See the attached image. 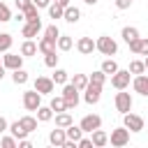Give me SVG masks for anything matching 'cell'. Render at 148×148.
Instances as JSON below:
<instances>
[{"instance_id": "1", "label": "cell", "mask_w": 148, "mask_h": 148, "mask_svg": "<svg viewBox=\"0 0 148 148\" xmlns=\"http://www.w3.org/2000/svg\"><path fill=\"white\" fill-rule=\"evenodd\" d=\"M95 51H99L102 56H116V53H118V44H116L113 37L99 35V37L95 39Z\"/></svg>"}, {"instance_id": "2", "label": "cell", "mask_w": 148, "mask_h": 148, "mask_svg": "<svg viewBox=\"0 0 148 148\" xmlns=\"http://www.w3.org/2000/svg\"><path fill=\"white\" fill-rule=\"evenodd\" d=\"M109 143H111V146H116V148H123V146H127V143H130V130H127L125 125H123V127H116V130H111Z\"/></svg>"}, {"instance_id": "3", "label": "cell", "mask_w": 148, "mask_h": 148, "mask_svg": "<svg viewBox=\"0 0 148 148\" xmlns=\"http://www.w3.org/2000/svg\"><path fill=\"white\" fill-rule=\"evenodd\" d=\"M79 92H81V90H76L69 81L62 83V97H65V102H67V111H72V109L79 106Z\"/></svg>"}, {"instance_id": "4", "label": "cell", "mask_w": 148, "mask_h": 148, "mask_svg": "<svg viewBox=\"0 0 148 148\" xmlns=\"http://www.w3.org/2000/svg\"><path fill=\"white\" fill-rule=\"evenodd\" d=\"M130 79H132L130 69H118V72L111 74V86H113L116 90H125V88L130 86Z\"/></svg>"}, {"instance_id": "5", "label": "cell", "mask_w": 148, "mask_h": 148, "mask_svg": "<svg viewBox=\"0 0 148 148\" xmlns=\"http://www.w3.org/2000/svg\"><path fill=\"white\" fill-rule=\"evenodd\" d=\"M23 106H25V111H37L42 106V95L35 88L32 90H25L23 92Z\"/></svg>"}, {"instance_id": "6", "label": "cell", "mask_w": 148, "mask_h": 148, "mask_svg": "<svg viewBox=\"0 0 148 148\" xmlns=\"http://www.w3.org/2000/svg\"><path fill=\"white\" fill-rule=\"evenodd\" d=\"M123 125L130 132H141L143 130V118L136 116V113H132V111H127V113H123Z\"/></svg>"}, {"instance_id": "7", "label": "cell", "mask_w": 148, "mask_h": 148, "mask_svg": "<svg viewBox=\"0 0 148 148\" xmlns=\"http://www.w3.org/2000/svg\"><path fill=\"white\" fill-rule=\"evenodd\" d=\"M132 104H134V99H132L130 92H125V90H118V92H116V109H118L120 113L132 111Z\"/></svg>"}, {"instance_id": "8", "label": "cell", "mask_w": 148, "mask_h": 148, "mask_svg": "<svg viewBox=\"0 0 148 148\" xmlns=\"http://www.w3.org/2000/svg\"><path fill=\"white\" fill-rule=\"evenodd\" d=\"M79 127L83 130V134L88 132H92V130H97V127H102V118L97 116V113H88V116H83L81 118V123H79Z\"/></svg>"}, {"instance_id": "9", "label": "cell", "mask_w": 148, "mask_h": 148, "mask_svg": "<svg viewBox=\"0 0 148 148\" xmlns=\"http://www.w3.org/2000/svg\"><path fill=\"white\" fill-rule=\"evenodd\" d=\"M99 97H102V86L88 81V86H86V90H83V99H86V104H97Z\"/></svg>"}, {"instance_id": "10", "label": "cell", "mask_w": 148, "mask_h": 148, "mask_svg": "<svg viewBox=\"0 0 148 148\" xmlns=\"http://www.w3.org/2000/svg\"><path fill=\"white\" fill-rule=\"evenodd\" d=\"M2 65H5V69H9V72H14V69H18V67H23V56H18V53H5L2 56Z\"/></svg>"}, {"instance_id": "11", "label": "cell", "mask_w": 148, "mask_h": 148, "mask_svg": "<svg viewBox=\"0 0 148 148\" xmlns=\"http://www.w3.org/2000/svg\"><path fill=\"white\" fill-rule=\"evenodd\" d=\"M53 88H56V83L51 76H37L35 79V90L39 95H49V92H53Z\"/></svg>"}, {"instance_id": "12", "label": "cell", "mask_w": 148, "mask_h": 148, "mask_svg": "<svg viewBox=\"0 0 148 148\" xmlns=\"http://www.w3.org/2000/svg\"><path fill=\"white\" fill-rule=\"evenodd\" d=\"M132 88H134V92H139L141 97H148V76H146V74H134Z\"/></svg>"}, {"instance_id": "13", "label": "cell", "mask_w": 148, "mask_h": 148, "mask_svg": "<svg viewBox=\"0 0 148 148\" xmlns=\"http://www.w3.org/2000/svg\"><path fill=\"white\" fill-rule=\"evenodd\" d=\"M76 51H79L81 56H92V51H95V39H92V37H79Z\"/></svg>"}, {"instance_id": "14", "label": "cell", "mask_w": 148, "mask_h": 148, "mask_svg": "<svg viewBox=\"0 0 148 148\" xmlns=\"http://www.w3.org/2000/svg\"><path fill=\"white\" fill-rule=\"evenodd\" d=\"M67 141V134H65V127H56L49 132V143L56 146V148H62V143Z\"/></svg>"}, {"instance_id": "15", "label": "cell", "mask_w": 148, "mask_h": 148, "mask_svg": "<svg viewBox=\"0 0 148 148\" xmlns=\"http://www.w3.org/2000/svg\"><path fill=\"white\" fill-rule=\"evenodd\" d=\"M90 141H92V146H95V148H104V146L109 143V134H106L104 130H99V127H97V130H92V132H90Z\"/></svg>"}, {"instance_id": "16", "label": "cell", "mask_w": 148, "mask_h": 148, "mask_svg": "<svg viewBox=\"0 0 148 148\" xmlns=\"http://www.w3.org/2000/svg\"><path fill=\"white\" fill-rule=\"evenodd\" d=\"M39 30H42V21H37V23L25 21V25L21 28V35H23L25 39H32V37H37V35H39Z\"/></svg>"}, {"instance_id": "17", "label": "cell", "mask_w": 148, "mask_h": 148, "mask_svg": "<svg viewBox=\"0 0 148 148\" xmlns=\"http://www.w3.org/2000/svg\"><path fill=\"white\" fill-rule=\"evenodd\" d=\"M62 18H65L67 23H79V18H81V9H79V7L67 5V7H65V12H62Z\"/></svg>"}, {"instance_id": "18", "label": "cell", "mask_w": 148, "mask_h": 148, "mask_svg": "<svg viewBox=\"0 0 148 148\" xmlns=\"http://www.w3.org/2000/svg\"><path fill=\"white\" fill-rule=\"evenodd\" d=\"M58 46H56V39H49V37H42L39 42H37V51L39 53H51V51H56Z\"/></svg>"}, {"instance_id": "19", "label": "cell", "mask_w": 148, "mask_h": 148, "mask_svg": "<svg viewBox=\"0 0 148 148\" xmlns=\"http://www.w3.org/2000/svg\"><path fill=\"white\" fill-rule=\"evenodd\" d=\"M21 14H23V21H30V23H37V21H42V18H39V9H37L35 5L25 7Z\"/></svg>"}, {"instance_id": "20", "label": "cell", "mask_w": 148, "mask_h": 148, "mask_svg": "<svg viewBox=\"0 0 148 148\" xmlns=\"http://www.w3.org/2000/svg\"><path fill=\"white\" fill-rule=\"evenodd\" d=\"M53 118H56V127H69V125L74 123L69 111H60V113H56Z\"/></svg>"}, {"instance_id": "21", "label": "cell", "mask_w": 148, "mask_h": 148, "mask_svg": "<svg viewBox=\"0 0 148 148\" xmlns=\"http://www.w3.org/2000/svg\"><path fill=\"white\" fill-rule=\"evenodd\" d=\"M21 56H23V58H30V56H37V44H35L32 39H25V42L21 44Z\"/></svg>"}, {"instance_id": "22", "label": "cell", "mask_w": 148, "mask_h": 148, "mask_svg": "<svg viewBox=\"0 0 148 148\" xmlns=\"http://www.w3.org/2000/svg\"><path fill=\"white\" fill-rule=\"evenodd\" d=\"M28 79H30V76H28V72H25L23 67H18V69H14V72H12V81H14L16 86H25V83H28Z\"/></svg>"}, {"instance_id": "23", "label": "cell", "mask_w": 148, "mask_h": 148, "mask_svg": "<svg viewBox=\"0 0 148 148\" xmlns=\"http://www.w3.org/2000/svg\"><path fill=\"white\" fill-rule=\"evenodd\" d=\"M9 132H12V136H16V139H25V136H28V130L21 125V120H14V123L9 125Z\"/></svg>"}, {"instance_id": "24", "label": "cell", "mask_w": 148, "mask_h": 148, "mask_svg": "<svg viewBox=\"0 0 148 148\" xmlns=\"http://www.w3.org/2000/svg\"><path fill=\"white\" fill-rule=\"evenodd\" d=\"M51 79H53V83L62 86V83H67V81H69V74H67L65 69H60V67H53V74H51Z\"/></svg>"}, {"instance_id": "25", "label": "cell", "mask_w": 148, "mask_h": 148, "mask_svg": "<svg viewBox=\"0 0 148 148\" xmlns=\"http://www.w3.org/2000/svg\"><path fill=\"white\" fill-rule=\"evenodd\" d=\"M69 83H72L76 90H81V92H83V90H86V86H88V74H74Z\"/></svg>"}, {"instance_id": "26", "label": "cell", "mask_w": 148, "mask_h": 148, "mask_svg": "<svg viewBox=\"0 0 148 148\" xmlns=\"http://www.w3.org/2000/svg\"><path fill=\"white\" fill-rule=\"evenodd\" d=\"M53 116H56V113H53L51 106H39V109H37V120H39V123H49V120H53Z\"/></svg>"}, {"instance_id": "27", "label": "cell", "mask_w": 148, "mask_h": 148, "mask_svg": "<svg viewBox=\"0 0 148 148\" xmlns=\"http://www.w3.org/2000/svg\"><path fill=\"white\" fill-rule=\"evenodd\" d=\"M56 46H58L60 51H69V49L74 46V39H72L69 35H60V37L56 39Z\"/></svg>"}, {"instance_id": "28", "label": "cell", "mask_w": 148, "mask_h": 148, "mask_svg": "<svg viewBox=\"0 0 148 148\" xmlns=\"http://www.w3.org/2000/svg\"><path fill=\"white\" fill-rule=\"evenodd\" d=\"M49 106L53 109V113H60V111H67V102H65V97H62V95H58V97H53Z\"/></svg>"}, {"instance_id": "29", "label": "cell", "mask_w": 148, "mask_h": 148, "mask_svg": "<svg viewBox=\"0 0 148 148\" xmlns=\"http://www.w3.org/2000/svg\"><path fill=\"white\" fill-rule=\"evenodd\" d=\"M18 120H21V125L28 130V134H30V132H35V130H37V123H39L35 116H21Z\"/></svg>"}, {"instance_id": "30", "label": "cell", "mask_w": 148, "mask_h": 148, "mask_svg": "<svg viewBox=\"0 0 148 148\" xmlns=\"http://www.w3.org/2000/svg\"><path fill=\"white\" fill-rule=\"evenodd\" d=\"M65 134H67V139H72V141H79L81 136H83V130L79 127V125H69V127H65Z\"/></svg>"}, {"instance_id": "31", "label": "cell", "mask_w": 148, "mask_h": 148, "mask_svg": "<svg viewBox=\"0 0 148 148\" xmlns=\"http://www.w3.org/2000/svg\"><path fill=\"white\" fill-rule=\"evenodd\" d=\"M12 44H14L12 35H9V32H0V53H7V51L12 49Z\"/></svg>"}, {"instance_id": "32", "label": "cell", "mask_w": 148, "mask_h": 148, "mask_svg": "<svg viewBox=\"0 0 148 148\" xmlns=\"http://www.w3.org/2000/svg\"><path fill=\"white\" fill-rule=\"evenodd\" d=\"M120 35H123V39H125V42H132V39H136V37H139V30H136L134 25H125V28L120 30Z\"/></svg>"}, {"instance_id": "33", "label": "cell", "mask_w": 148, "mask_h": 148, "mask_svg": "<svg viewBox=\"0 0 148 148\" xmlns=\"http://www.w3.org/2000/svg\"><path fill=\"white\" fill-rule=\"evenodd\" d=\"M99 69H102V72L109 76V74H113V72H118V62H116L113 58H106V60L102 62V67H99Z\"/></svg>"}, {"instance_id": "34", "label": "cell", "mask_w": 148, "mask_h": 148, "mask_svg": "<svg viewBox=\"0 0 148 148\" xmlns=\"http://www.w3.org/2000/svg\"><path fill=\"white\" fill-rule=\"evenodd\" d=\"M62 12H65V7L51 0V5H49V16H51V18H62Z\"/></svg>"}, {"instance_id": "35", "label": "cell", "mask_w": 148, "mask_h": 148, "mask_svg": "<svg viewBox=\"0 0 148 148\" xmlns=\"http://www.w3.org/2000/svg\"><path fill=\"white\" fill-rule=\"evenodd\" d=\"M146 72V65H143V60H132L130 62V74L134 76V74H143Z\"/></svg>"}, {"instance_id": "36", "label": "cell", "mask_w": 148, "mask_h": 148, "mask_svg": "<svg viewBox=\"0 0 148 148\" xmlns=\"http://www.w3.org/2000/svg\"><path fill=\"white\" fill-rule=\"evenodd\" d=\"M88 81H90V83H97V86H104V83H106V74H104L102 69H99V72H92V74L88 76Z\"/></svg>"}, {"instance_id": "37", "label": "cell", "mask_w": 148, "mask_h": 148, "mask_svg": "<svg viewBox=\"0 0 148 148\" xmlns=\"http://www.w3.org/2000/svg\"><path fill=\"white\" fill-rule=\"evenodd\" d=\"M44 37H49V39H58V37H60V30H58V25H56V23L46 25V28H44Z\"/></svg>"}, {"instance_id": "38", "label": "cell", "mask_w": 148, "mask_h": 148, "mask_svg": "<svg viewBox=\"0 0 148 148\" xmlns=\"http://www.w3.org/2000/svg\"><path fill=\"white\" fill-rule=\"evenodd\" d=\"M58 58H60V56H56V51H51V53H44V65L53 69V67H58Z\"/></svg>"}, {"instance_id": "39", "label": "cell", "mask_w": 148, "mask_h": 148, "mask_svg": "<svg viewBox=\"0 0 148 148\" xmlns=\"http://www.w3.org/2000/svg\"><path fill=\"white\" fill-rule=\"evenodd\" d=\"M0 21L5 23V21H12V9L5 5V2H0Z\"/></svg>"}, {"instance_id": "40", "label": "cell", "mask_w": 148, "mask_h": 148, "mask_svg": "<svg viewBox=\"0 0 148 148\" xmlns=\"http://www.w3.org/2000/svg\"><path fill=\"white\" fill-rule=\"evenodd\" d=\"M0 143H2V148H16L18 146V139L16 136H2Z\"/></svg>"}, {"instance_id": "41", "label": "cell", "mask_w": 148, "mask_h": 148, "mask_svg": "<svg viewBox=\"0 0 148 148\" xmlns=\"http://www.w3.org/2000/svg\"><path fill=\"white\" fill-rule=\"evenodd\" d=\"M139 56H148V37H139Z\"/></svg>"}, {"instance_id": "42", "label": "cell", "mask_w": 148, "mask_h": 148, "mask_svg": "<svg viewBox=\"0 0 148 148\" xmlns=\"http://www.w3.org/2000/svg\"><path fill=\"white\" fill-rule=\"evenodd\" d=\"M76 148H92V141H90V136H81V139L76 141Z\"/></svg>"}, {"instance_id": "43", "label": "cell", "mask_w": 148, "mask_h": 148, "mask_svg": "<svg viewBox=\"0 0 148 148\" xmlns=\"http://www.w3.org/2000/svg\"><path fill=\"white\" fill-rule=\"evenodd\" d=\"M14 5H16V9H18V12H23L25 7H30V5H32V0H14Z\"/></svg>"}, {"instance_id": "44", "label": "cell", "mask_w": 148, "mask_h": 148, "mask_svg": "<svg viewBox=\"0 0 148 148\" xmlns=\"http://www.w3.org/2000/svg\"><path fill=\"white\" fill-rule=\"evenodd\" d=\"M132 2H134V0H116V7H118V9H130Z\"/></svg>"}, {"instance_id": "45", "label": "cell", "mask_w": 148, "mask_h": 148, "mask_svg": "<svg viewBox=\"0 0 148 148\" xmlns=\"http://www.w3.org/2000/svg\"><path fill=\"white\" fill-rule=\"evenodd\" d=\"M127 46H130V51H132V53H136V56H139V37H136V39H132V42H127Z\"/></svg>"}, {"instance_id": "46", "label": "cell", "mask_w": 148, "mask_h": 148, "mask_svg": "<svg viewBox=\"0 0 148 148\" xmlns=\"http://www.w3.org/2000/svg\"><path fill=\"white\" fill-rule=\"evenodd\" d=\"M32 5H35L37 9H44V7H49V5H51V0H32Z\"/></svg>"}, {"instance_id": "47", "label": "cell", "mask_w": 148, "mask_h": 148, "mask_svg": "<svg viewBox=\"0 0 148 148\" xmlns=\"http://www.w3.org/2000/svg\"><path fill=\"white\" fill-rule=\"evenodd\" d=\"M9 130V123H7V118L5 116H0V134H5Z\"/></svg>"}, {"instance_id": "48", "label": "cell", "mask_w": 148, "mask_h": 148, "mask_svg": "<svg viewBox=\"0 0 148 148\" xmlns=\"http://www.w3.org/2000/svg\"><path fill=\"white\" fill-rule=\"evenodd\" d=\"M18 148H32V143L28 141V136L25 139H18Z\"/></svg>"}, {"instance_id": "49", "label": "cell", "mask_w": 148, "mask_h": 148, "mask_svg": "<svg viewBox=\"0 0 148 148\" xmlns=\"http://www.w3.org/2000/svg\"><path fill=\"white\" fill-rule=\"evenodd\" d=\"M2 76H5V65H2V58H0V81H2Z\"/></svg>"}, {"instance_id": "50", "label": "cell", "mask_w": 148, "mask_h": 148, "mask_svg": "<svg viewBox=\"0 0 148 148\" xmlns=\"http://www.w3.org/2000/svg\"><path fill=\"white\" fill-rule=\"evenodd\" d=\"M53 2H58V5H62V7H67V5H69V0H53Z\"/></svg>"}, {"instance_id": "51", "label": "cell", "mask_w": 148, "mask_h": 148, "mask_svg": "<svg viewBox=\"0 0 148 148\" xmlns=\"http://www.w3.org/2000/svg\"><path fill=\"white\" fill-rule=\"evenodd\" d=\"M86 5H97V0H83Z\"/></svg>"}, {"instance_id": "52", "label": "cell", "mask_w": 148, "mask_h": 148, "mask_svg": "<svg viewBox=\"0 0 148 148\" xmlns=\"http://www.w3.org/2000/svg\"><path fill=\"white\" fill-rule=\"evenodd\" d=\"M143 65H146V69H148V56H146V60H143Z\"/></svg>"}]
</instances>
